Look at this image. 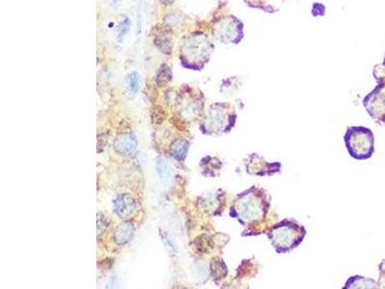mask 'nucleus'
Here are the masks:
<instances>
[{
  "label": "nucleus",
  "instance_id": "1",
  "mask_svg": "<svg viewBox=\"0 0 385 289\" xmlns=\"http://www.w3.org/2000/svg\"><path fill=\"white\" fill-rule=\"evenodd\" d=\"M270 208V196L263 188L252 186L236 197L230 208V216L246 228L261 224Z\"/></svg>",
  "mask_w": 385,
  "mask_h": 289
},
{
  "label": "nucleus",
  "instance_id": "2",
  "mask_svg": "<svg viewBox=\"0 0 385 289\" xmlns=\"http://www.w3.org/2000/svg\"><path fill=\"white\" fill-rule=\"evenodd\" d=\"M266 234L277 254H287L302 243L306 230L298 222L284 219L273 226Z\"/></svg>",
  "mask_w": 385,
  "mask_h": 289
},
{
  "label": "nucleus",
  "instance_id": "3",
  "mask_svg": "<svg viewBox=\"0 0 385 289\" xmlns=\"http://www.w3.org/2000/svg\"><path fill=\"white\" fill-rule=\"evenodd\" d=\"M350 156L356 160H366L374 153V135L364 127H350L344 136Z\"/></svg>",
  "mask_w": 385,
  "mask_h": 289
},
{
  "label": "nucleus",
  "instance_id": "4",
  "mask_svg": "<svg viewBox=\"0 0 385 289\" xmlns=\"http://www.w3.org/2000/svg\"><path fill=\"white\" fill-rule=\"evenodd\" d=\"M237 114L229 103H215L206 115L204 130L209 134L227 133L235 127Z\"/></svg>",
  "mask_w": 385,
  "mask_h": 289
},
{
  "label": "nucleus",
  "instance_id": "5",
  "mask_svg": "<svg viewBox=\"0 0 385 289\" xmlns=\"http://www.w3.org/2000/svg\"><path fill=\"white\" fill-rule=\"evenodd\" d=\"M213 51V44L202 33L192 35L184 44V56L192 68H201L208 62Z\"/></svg>",
  "mask_w": 385,
  "mask_h": 289
},
{
  "label": "nucleus",
  "instance_id": "6",
  "mask_svg": "<svg viewBox=\"0 0 385 289\" xmlns=\"http://www.w3.org/2000/svg\"><path fill=\"white\" fill-rule=\"evenodd\" d=\"M213 33L223 43H239L244 38V25L234 16H226L215 23Z\"/></svg>",
  "mask_w": 385,
  "mask_h": 289
},
{
  "label": "nucleus",
  "instance_id": "7",
  "mask_svg": "<svg viewBox=\"0 0 385 289\" xmlns=\"http://www.w3.org/2000/svg\"><path fill=\"white\" fill-rule=\"evenodd\" d=\"M245 165L248 175L258 177H271L279 173L281 169V164L279 162H267L257 153H251L248 155Z\"/></svg>",
  "mask_w": 385,
  "mask_h": 289
},
{
  "label": "nucleus",
  "instance_id": "8",
  "mask_svg": "<svg viewBox=\"0 0 385 289\" xmlns=\"http://www.w3.org/2000/svg\"><path fill=\"white\" fill-rule=\"evenodd\" d=\"M363 105L368 111L371 117L377 122L385 121V91L384 87L378 85L371 92L363 101Z\"/></svg>",
  "mask_w": 385,
  "mask_h": 289
},
{
  "label": "nucleus",
  "instance_id": "9",
  "mask_svg": "<svg viewBox=\"0 0 385 289\" xmlns=\"http://www.w3.org/2000/svg\"><path fill=\"white\" fill-rule=\"evenodd\" d=\"M114 148L117 153L129 155L135 152L137 148V139L132 132L121 133L116 138Z\"/></svg>",
  "mask_w": 385,
  "mask_h": 289
},
{
  "label": "nucleus",
  "instance_id": "10",
  "mask_svg": "<svg viewBox=\"0 0 385 289\" xmlns=\"http://www.w3.org/2000/svg\"><path fill=\"white\" fill-rule=\"evenodd\" d=\"M114 207L120 218H126L135 209L134 199L127 194L119 195L114 201Z\"/></svg>",
  "mask_w": 385,
  "mask_h": 289
},
{
  "label": "nucleus",
  "instance_id": "11",
  "mask_svg": "<svg viewBox=\"0 0 385 289\" xmlns=\"http://www.w3.org/2000/svg\"><path fill=\"white\" fill-rule=\"evenodd\" d=\"M134 231V227L131 223H122L115 230L114 240L118 245H124L133 237Z\"/></svg>",
  "mask_w": 385,
  "mask_h": 289
},
{
  "label": "nucleus",
  "instance_id": "12",
  "mask_svg": "<svg viewBox=\"0 0 385 289\" xmlns=\"http://www.w3.org/2000/svg\"><path fill=\"white\" fill-rule=\"evenodd\" d=\"M156 169L163 183H165L167 186H170L173 179V170L171 164L164 157H159L156 163Z\"/></svg>",
  "mask_w": 385,
  "mask_h": 289
},
{
  "label": "nucleus",
  "instance_id": "13",
  "mask_svg": "<svg viewBox=\"0 0 385 289\" xmlns=\"http://www.w3.org/2000/svg\"><path fill=\"white\" fill-rule=\"evenodd\" d=\"M188 141L184 139H177L175 140L170 148V152L171 155L177 159V160H183L186 157V154L189 151Z\"/></svg>",
  "mask_w": 385,
  "mask_h": 289
},
{
  "label": "nucleus",
  "instance_id": "14",
  "mask_svg": "<svg viewBox=\"0 0 385 289\" xmlns=\"http://www.w3.org/2000/svg\"><path fill=\"white\" fill-rule=\"evenodd\" d=\"M210 269L216 280H222L227 274L226 265L222 259H219V258L212 260V262L210 264Z\"/></svg>",
  "mask_w": 385,
  "mask_h": 289
},
{
  "label": "nucleus",
  "instance_id": "15",
  "mask_svg": "<svg viewBox=\"0 0 385 289\" xmlns=\"http://www.w3.org/2000/svg\"><path fill=\"white\" fill-rule=\"evenodd\" d=\"M371 281H369L365 278H362L360 276H354V277H351L348 281L346 282V285L344 286V288H364V287H372L370 285V282Z\"/></svg>",
  "mask_w": 385,
  "mask_h": 289
},
{
  "label": "nucleus",
  "instance_id": "16",
  "mask_svg": "<svg viewBox=\"0 0 385 289\" xmlns=\"http://www.w3.org/2000/svg\"><path fill=\"white\" fill-rule=\"evenodd\" d=\"M129 29H130V21L127 17H125L120 21L119 26H117V39L119 43H121L124 37L129 34Z\"/></svg>",
  "mask_w": 385,
  "mask_h": 289
},
{
  "label": "nucleus",
  "instance_id": "17",
  "mask_svg": "<svg viewBox=\"0 0 385 289\" xmlns=\"http://www.w3.org/2000/svg\"><path fill=\"white\" fill-rule=\"evenodd\" d=\"M171 69H170V68H168L167 66H163L157 74L156 82L159 86H164L171 80Z\"/></svg>",
  "mask_w": 385,
  "mask_h": 289
},
{
  "label": "nucleus",
  "instance_id": "18",
  "mask_svg": "<svg viewBox=\"0 0 385 289\" xmlns=\"http://www.w3.org/2000/svg\"><path fill=\"white\" fill-rule=\"evenodd\" d=\"M127 87L131 94H137L140 88V77L137 73H131L127 77Z\"/></svg>",
  "mask_w": 385,
  "mask_h": 289
},
{
  "label": "nucleus",
  "instance_id": "19",
  "mask_svg": "<svg viewBox=\"0 0 385 289\" xmlns=\"http://www.w3.org/2000/svg\"><path fill=\"white\" fill-rule=\"evenodd\" d=\"M108 224L107 222L105 221V218L103 217L102 215H98V219H97V235L101 234L103 231L105 230V229L107 228Z\"/></svg>",
  "mask_w": 385,
  "mask_h": 289
},
{
  "label": "nucleus",
  "instance_id": "20",
  "mask_svg": "<svg viewBox=\"0 0 385 289\" xmlns=\"http://www.w3.org/2000/svg\"><path fill=\"white\" fill-rule=\"evenodd\" d=\"M121 0H113V3L114 4H119Z\"/></svg>",
  "mask_w": 385,
  "mask_h": 289
},
{
  "label": "nucleus",
  "instance_id": "21",
  "mask_svg": "<svg viewBox=\"0 0 385 289\" xmlns=\"http://www.w3.org/2000/svg\"><path fill=\"white\" fill-rule=\"evenodd\" d=\"M161 1H163V2H166V3H170V2L173 1V0H161Z\"/></svg>",
  "mask_w": 385,
  "mask_h": 289
},
{
  "label": "nucleus",
  "instance_id": "22",
  "mask_svg": "<svg viewBox=\"0 0 385 289\" xmlns=\"http://www.w3.org/2000/svg\"><path fill=\"white\" fill-rule=\"evenodd\" d=\"M384 66H385V59H384Z\"/></svg>",
  "mask_w": 385,
  "mask_h": 289
}]
</instances>
